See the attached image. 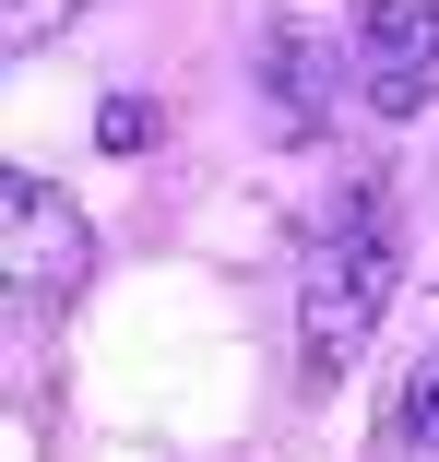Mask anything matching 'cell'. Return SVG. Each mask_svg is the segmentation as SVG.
<instances>
[{"instance_id": "cell-1", "label": "cell", "mask_w": 439, "mask_h": 462, "mask_svg": "<svg viewBox=\"0 0 439 462\" xmlns=\"http://www.w3.org/2000/svg\"><path fill=\"white\" fill-rule=\"evenodd\" d=\"M380 309H392V202L344 190V214L297 261V380L332 392L344 367H357V344L380 332Z\"/></svg>"}, {"instance_id": "cell-2", "label": "cell", "mask_w": 439, "mask_h": 462, "mask_svg": "<svg viewBox=\"0 0 439 462\" xmlns=\"http://www.w3.org/2000/svg\"><path fill=\"white\" fill-rule=\"evenodd\" d=\"M83 273H96V226L71 214V190L60 178H0V285H13V309H48V297H71Z\"/></svg>"}, {"instance_id": "cell-4", "label": "cell", "mask_w": 439, "mask_h": 462, "mask_svg": "<svg viewBox=\"0 0 439 462\" xmlns=\"http://www.w3.org/2000/svg\"><path fill=\"white\" fill-rule=\"evenodd\" d=\"M332 71H357V60H332L321 36L274 24V48H261V83H274V107H285V119H321V107H332Z\"/></svg>"}, {"instance_id": "cell-5", "label": "cell", "mask_w": 439, "mask_h": 462, "mask_svg": "<svg viewBox=\"0 0 439 462\" xmlns=\"http://www.w3.org/2000/svg\"><path fill=\"white\" fill-rule=\"evenodd\" d=\"M380 439L392 450H439V309H427V356L392 380V403H380Z\"/></svg>"}, {"instance_id": "cell-3", "label": "cell", "mask_w": 439, "mask_h": 462, "mask_svg": "<svg viewBox=\"0 0 439 462\" xmlns=\"http://www.w3.org/2000/svg\"><path fill=\"white\" fill-rule=\"evenodd\" d=\"M357 96L380 119H416L439 96V0H369L357 13Z\"/></svg>"}, {"instance_id": "cell-7", "label": "cell", "mask_w": 439, "mask_h": 462, "mask_svg": "<svg viewBox=\"0 0 439 462\" xmlns=\"http://www.w3.org/2000/svg\"><path fill=\"white\" fill-rule=\"evenodd\" d=\"M96 143H107V154H143V143H154V107L107 96V107H96Z\"/></svg>"}, {"instance_id": "cell-6", "label": "cell", "mask_w": 439, "mask_h": 462, "mask_svg": "<svg viewBox=\"0 0 439 462\" xmlns=\"http://www.w3.org/2000/svg\"><path fill=\"white\" fill-rule=\"evenodd\" d=\"M71 13H83V0H0V48L24 60V48H48V36H60Z\"/></svg>"}]
</instances>
